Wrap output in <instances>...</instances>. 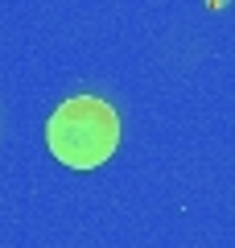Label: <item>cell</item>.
Wrapping results in <instances>:
<instances>
[{
  "mask_svg": "<svg viewBox=\"0 0 235 248\" xmlns=\"http://www.w3.org/2000/svg\"><path fill=\"white\" fill-rule=\"evenodd\" d=\"M50 153L70 170H95L120 145V120L95 95H74L50 116L45 124Z\"/></svg>",
  "mask_w": 235,
  "mask_h": 248,
  "instance_id": "6da1fadb",
  "label": "cell"
}]
</instances>
